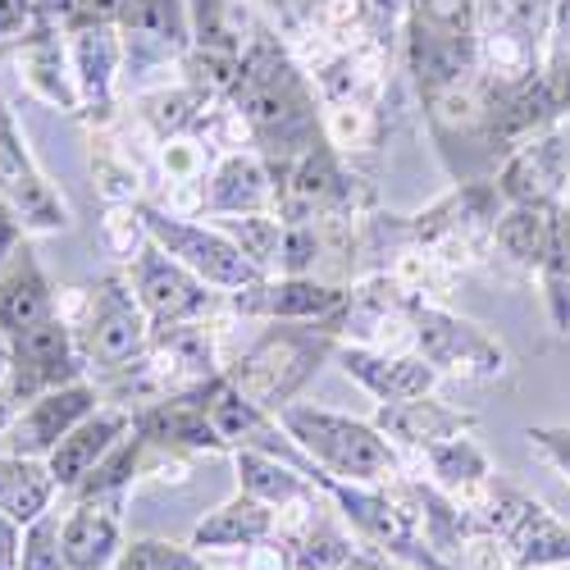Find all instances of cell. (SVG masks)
<instances>
[{"instance_id":"cell-1","label":"cell","mask_w":570,"mask_h":570,"mask_svg":"<svg viewBox=\"0 0 570 570\" xmlns=\"http://www.w3.org/2000/svg\"><path fill=\"white\" fill-rule=\"evenodd\" d=\"M228 106L243 119L252 147L265 156V165H293L328 141L315 87L306 82L293 51L269 28H256L247 51L237 56Z\"/></svg>"},{"instance_id":"cell-2","label":"cell","mask_w":570,"mask_h":570,"mask_svg":"<svg viewBox=\"0 0 570 570\" xmlns=\"http://www.w3.org/2000/svg\"><path fill=\"white\" fill-rule=\"evenodd\" d=\"M343 324H347V311L328 320H269L265 334L252 338L224 365V379L243 397L278 415L283 406L297 402V393L315 379V370L338 352Z\"/></svg>"},{"instance_id":"cell-3","label":"cell","mask_w":570,"mask_h":570,"mask_svg":"<svg viewBox=\"0 0 570 570\" xmlns=\"http://www.w3.org/2000/svg\"><path fill=\"white\" fill-rule=\"evenodd\" d=\"M278 424L293 434V443L328 474L347 484H393L402 474L397 448L379 434L374 420H352L343 411H328L315 402H293L278 411Z\"/></svg>"},{"instance_id":"cell-4","label":"cell","mask_w":570,"mask_h":570,"mask_svg":"<svg viewBox=\"0 0 570 570\" xmlns=\"http://www.w3.org/2000/svg\"><path fill=\"white\" fill-rule=\"evenodd\" d=\"M461 507H465L470 530H484L498 539L511 570L570 566V525L557 511H548L539 498L515 489L511 480H498L493 474V480L480 493H470Z\"/></svg>"},{"instance_id":"cell-5","label":"cell","mask_w":570,"mask_h":570,"mask_svg":"<svg viewBox=\"0 0 570 570\" xmlns=\"http://www.w3.org/2000/svg\"><path fill=\"white\" fill-rule=\"evenodd\" d=\"M73 338H78V356L87 361V370L97 379L128 370L151 347V320L141 311L132 283L124 274H101L87 288L82 324L73 328Z\"/></svg>"},{"instance_id":"cell-6","label":"cell","mask_w":570,"mask_h":570,"mask_svg":"<svg viewBox=\"0 0 570 570\" xmlns=\"http://www.w3.org/2000/svg\"><path fill=\"white\" fill-rule=\"evenodd\" d=\"M132 210L141 219V233H147L165 256H174L178 265L193 269L202 283H210L215 293H237V288H247V283L265 278L243 252L233 247V237L219 224H197V219L169 215V210L147 206V202H137Z\"/></svg>"},{"instance_id":"cell-7","label":"cell","mask_w":570,"mask_h":570,"mask_svg":"<svg viewBox=\"0 0 570 570\" xmlns=\"http://www.w3.org/2000/svg\"><path fill=\"white\" fill-rule=\"evenodd\" d=\"M406 324H411L415 352L439 370V379L443 374H452V379H498L507 370V352L489 328H480L465 315H452L443 306H430L420 293L406 311Z\"/></svg>"},{"instance_id":"cell-8","label":"cell","mask_w":570,"mask_h":570,"mask_svg":"<svg viewBox=\"0 0 570 570\" xmlns=\"http://www.w3.org/2000/svg\"><path fill=\"white\" fill-rule=\"evenodd\" d=\"M128 283L147 311L151 328H178V324H197L215 311V288L202 283L187 265H178L174 256H165L151 237L137 247Z\"/></svg>"},{"instance_id":"cell-9","label":"cell","mask_w":570,"mask_h":570,"mask_svg":"<svg viewBox=\"0 0 570 570\" xmlns=\"http://www.w3.org/2000/svg\"><path fill=\"white\" fill-rule=\"evenodd\" d=\"M78 379H87V361L78 356L73 324L60 311L46 315L32 328H23V334H14V361H10V379H6L14 402L28 406L32 397L78 384Z\"/></svg>"},{"instance_id":"cell-10","label":"cell","mask_w":570,"mask_h":570,"mask_svg":"<svg viewBox=\"0 0 570 570\" xmlns=\"http://www.w3.org/2000/svg\"><path fill=\"white\" fill-rule=\"evenodd\" d=\"M0 202H10L19 210V219H23V228H32V233L69 228L65 197L37 169L28 141H23V132H19V124L10 119L6 106H0Z\"/></svg>"},{"instance_id":"cell-11","label":"cell","mask_w":570,"mask_h":570,"mask_svg":"<svg viewBox=\"0 0 570 570\" xmlns=\"http://www.w3.org/2000/svg\"><path fill=\"white\" fill-rule=\"evenodd\" d=\"M352 293L343 283L328 278H311V274H265L247 288L228 293V311H237L243 320H328L347 311Z\"/></svg>"},{"instance_id":"cell-12","label":"cell","mask_w":570,"mask_h":570,"mask_svg":"<svg viewBox=\"0 0 570 570\" xmlns=\"http://www.w3.org/2000/svg\"><path fill=\"white\" fill-rule=\"evenodd\" d=\"M128 69H156L193 51V10L187 0H124L115 19Z\"/></svg>"},{"instance_id":"cell-13","label":"cell","mask_w":570,"mask_h":570,"mask_svg":"<svg viewBox=\"0 0 570 570\" xmlns=\"http://www.w3.org/2000/svg\"><path fill=\"white\" fill-rule=\"evenodd\" d=\"M91 411H101V389L91 384V379H78V384H65V389L41 393V397H32L28 406H19L14 424L6 430V452L46 461V456L60 448V439H65L69 430H78V424H82Z\"/></svg>"},{"instance_id":"cell-14","label":"cell","mask_w":570,"mask_h":570,"mask_svg":"<svg viewBox=\"0 0 570 570\" xmlns=\"http://www.w3.org/2000/svg\"><path fill=\"white\" fill-rule=\"evenodd\" d=\"M566 183H570V151L557 128L520 141L493 174V187L507 206H561Z\"/></svg>"},{"instance_id":"cell-15","label":"cell","mask_w":570,"mask_h":570,"mask_svg":"<svg viewBox=\"0 0 570 570\" xmlns=\"http://www.w3.org/2000/svg\"><path fill=\"white\" fill-rule=\"evenodd\" d=\"M219 379V374H215ZM215 379L197 389H183V393H169L160 402H151L147 411L132 415V430L147 439L151 448H165V452H228L224 439L215 434L210 424V393H215Z\"/></svg>"},{"instance_id":"cell-16","label":"cell","mask_w":570,"mask_h":570,"mask_svg":"<svg viewBox=\"0 0 570 570\" xmlns=\"http://www.w3.org/2000/svg\"><path fill=\"white\" fill-rule=\"evenodd\" d=\"M374 424L393 448H406V452H430L448 439H461L474 430V415L461 411V406H448L439 402L434 393L424 397H406V402H379L374 411Z\"/></svg>"},{"instance_id":"cell-17","label":"cell","mask_w":570,"mask_h":570,"mask_svg":"<svg viewBox=\"0 0 570 570\" xmlns=\"http://www.w3.org/2000/svg\"><path fill=\"white\" fill-rule=\"evenodd\" d=\"M338 365L356 379V384L374 397V402H406V397H424L434 393L439 384V370L424 361L420 352L415 356H389L379 347H352V343H338Z\"/></svg>"},{"instance_id":"cell-18","label":"cell","mask_w":570,"mask_h":570,"mask_svg":"<svg viewBox=\"0 0 570 570\" xmlns=\"http://www.w3.org/2000/svg\"><path fill=\"white\" fill-rule=\"evenodd\" d=\"M202 210L210 219L224 215H269L274 210V174L261 151H228L206 187H202Z\"/></svg>"},{"instance_id":"cell-19","label":"cell","mask_w":570,"mask_h":570,"mask_svg":"<svg viewBox=\"0 0 570 570\" xmlns=\"http://www.w3.org/2000/svg\"><path fill=\"white\" fill-rule=\"evenodd\" d=\"M132 430V415L124 411V406H101V411H91L78 430H69L65 439H60V448L46 456V465H51V474H56V484L65 489V493H73L91 470H97L110 452H115V443L124 439Z\"/></svg>"},{"instance_id":"cell-20","label":"cell","mask_w":570,"mask_h":570,"mask_svg":"<svg viewBox=\"0 0 570 570\" xmlns=\"http://www.w3.org/2000/svg\"><path fill=\"white\" fill-rule=\"evenodd\" d=\"M119 502L124 498H82L60 520V543L69 570H110L124 552L119 534Z\"/></svg>"},{"instance_id":"cell-21","label":"cell","mask_w":570,"mask_h":570,"mask_svg":"<svg viewBox=\"0 0 570 570\" xmlns=\"http://www.w3.org/2000/svg\"><path fill=\"white\" fill-rule=\"evenodd\" d=\"M69 65L78 82V101L87 110H110L115 73L124 65V41L115 23H82L69 32Z\"/></svg>"},{"instance_id":"cell-22","label":"cell","mask_w":570,"mask_h":570,"mask_svg":"<svg viewBox=\"0 0 570 570\" xmlns=\"http://www.w3.org/2000/svg\"><path fill=\"white\" fill-rule=\"evenodd\" d=\"M46 315H56V288L46 278L37 252L23 243L10 265L0 269V334H23V328L41 324Z\"/></svg>"},{"instance_id":"cell-23","label":"cell","mask_w":570,"mask_h":570,"mask_svg":"<svg viewBox=\"0 0 570 570\" xmlns=\"http://www.w3.org/2000/svg\"><path fill=\"white\" fill-rule=\"evenodd\" d=\"M233 465H237V484L243 493H252L256 502L274 507V511H288V507H302L315 498V480L306 470H297L293 461L283 456H269V452H256V448H237L233 452Z\"/></svg>"},{"instance_id":"cell-24","label":"cell","mask_w":570,"mask_h":570,"mask_svg":"<svg viewBox=\"0 0 570 570\" xmlns=\"http://www.w3.org/2000/svg\"><path fill=\"white\" fill-rule=\"evenodd\" d=\"M278 534V511L256 502L252 493H237L197 520L193 548H265Z\"/></svg>"},{"instance_id":"cell-25","label":"cell","mask_w":570,"mask_h":570,"mask_svg":"<svg viewBox=\"0 0 570 570\" xmlns=\"http://www.w3.org/2000/svg\"><path fill=\"white\" fill-rule=\"evenodd\" d=\"M23 78L41 101H51L60 110H82L78 101V82H73V65H69V46L60 41V28L37 23L23 37Z\"/></svg>"},{"instance_id":"cell-26","label":"cell","mask_w":570,"mask_h":570,"mask_svg":"<svg viewBox=\"0 0 570 570\" xmlns=\"http://www.w3.org/2000/svg\"><path fill=\"white\" fill-rule=\"evenodd\" d=\"M552 224H557V206H502L493 219V247L515 269L543 274L552 256Z\"/></svg>"},{"instance_id":"cell-27","label":"cell","mask_w":570,"mask_h":570,"mask_svg":"<svg viewBox=\"0 0 570 570\" xmlns=\"http://www.w3.org/2000/svg\"><path fill=\"white\" fill-rule=\"evenodd\" d=\"M60 493L56 474L46 461L37 456H14V452H0V511L19 525H32L37 515L51 511V498Z\"/></svg>"},{"instance_id":"cell-28","label":"cell","mask_w":570,"mask_h":570,"mask_svg":"<svg viewBox=\"0 0 570 570\" xmlns=\"http://www.w3.org/2000/svg\"><path fill=\"white\" fill-rule=\"evenodd\" d=\"M424 470H430L424 480H430L434 489H443L448 498H456V502H465L470 493H480L493 480V465H489L484 448L474 443L470 434L430 448V452H424Z\"/></svg>"},{"instance_id":"cell-29","label":"cell","mask_w":570,"mask_h":570,"mask_svg":"<svg viewBox=\"0 0 570 570\" xmlns=\"http://www.w3.org/2000/svg\"><path fill=\"white\" fill-rule=\"evenodd\" d=\"M352 539L338 530V520L320 511L311 502L306 520L297 534H283V561H288V570H343V561L352 557Z\"/></svg>"},{"instance_id":"cell-30","label":"cell","mask_w":570,"mask_h":570,"mask_svg":"<svg viewBox=\"0 0 570 570\" xmlns=\"http://www.w3.org/2000/svg\"><path fill=\"white\" fill-rule=\"evenodd\" d=\"M193 10V46H206V51H219V56H243L247 51V32L252 19H247V6L243 0H187Z\"/></svg>"},{"instance_id":"cell-31","label":"cell","mask_w":570,"mask_h":570,"mask_svg":"<svg viewBox=\"0 0 570 570\" xmlns=\"http://www.w3.org/2000/svg\"><path fill=\"white\" fill-rule=\"evenodd\" d=\"M219 228L233 237V247L243 252L261 274H274V269H278L283 219H274V215H224Z\"/></svg>"},{"instance_id":"cell-32","label":"cell","mask_w":570,"mask_h":570,"mask_svg":"<svg viewBox=\"0 0 570 570\" xmlns=\"http://www.w3.org/2000/svg\"><path fill=\"white\" fill-rule=\"evenodd\" d=\"M548 288V306H552V324L570 328V206H557V224H552V256L548 269L539 274Z\"/></svg>"},{"instance_id":"cell-33","label":"cell","mask_w":570,"mask_h":570,"mask_svg":"<svg viewBox=\"0 0 570 570\" xmlns=\"http://www.w3.org/2000/svg\"><path fill=\"white\" fill-rule=\"evenodd\" d=\"M110 570H206V561L193 548H178L169 539H137L119 552Z\"/></svg>"},{"instance_id":"cell-34","label":"cell","mask_w":570,"mask_h":570,"mask_svg":"<svg viewBox=\"0 0 570 570\" xmlns=\"http://www.w3.org/2000/svg\"><path fill=\"white\" fill-rule=\"evenodd\" d=\"M19 570H69L65 543H60V515L56 511H46V515L32 520V525H23Z\"/></svg>"},{"instance_id":"cell-35","label":"cell","mask_w":570,"mask_h":570,"mask_svg":"<svg viewBox=\"0 0 570 570\" xmlns=\"http://www.w3.org/2000/svg\"><path fill=\"white\" fill-rule=\"evenodd\" d=\"M406 19L434 28V32H474L480 0H411Z\"/></svg>"},{"instance_id":"cell-36","label":"cell","mask_w":570,"mask_h":570,"mask_svg":"<svg viewBox=\"0 0 570 570\" xmlns=\"http://www.w3.org/2000/svg\"><path fill=\"white\" fill-rule=\"evenodd\" d=\"M525 439L548 465H557L561 480H570V424H534Z\"/></svg>"},{"instance_id":"cell-37","label":"cell","mask_w":570,"mask_h":570,"mask_svg":"<svg viewBox=\"0 0 570 570\" xmlns=\"http://www.w3.org/2000/svg\"><path fill=\"white\" fill-rule=\"evenodd\" d=\"M37 28V6L32 0H0V41H10V37H28Z\"/></svg>"},{"instance_id":"cell-38","label":"cell","mask_w":570,"mask_h":570,"mask_svg":"<svg viewBox=\"0 0 570 570\" xmlns=\"http://www.w3.org/2000/svg\"><path fill=\"white\" fill-rule=\"evenodd\" d=\"M23 219H19V210L10 206V202H0V269L10 265V256L23 247Z\"/></svg>"},{"instance_id":"cell-39","label":"cell","mask_w":570,"mask_h":570,"mask_svg":"<svg viewBox=\"0 0 570 570\" xmlns=\"http://www.w3.org/2000/svg\"><path fill=\"white\" fill-rule=\"evenodd\" d=\"M19 552H23V525L0 511V570H19Z\"/></svg>"},{"instance_id":"cell-40","label":"cell","mask_w":570,"mask_h":570,"mask_svg":"<svg viewBox=\"0 0 570 570\" xmlns=\"http://www.w3.org/2000/svg\"><path fill=\"white\" fill-rule=\"evenodd\" d=\"M343 570H415V566H406V561H397V557H389V552H374V548H356V552L343 561Z\"/></svg>"},{"instance_id":"cell-41","label":"cell","mask_w":570,"mask_h":570,"mask_svg":"<svg viewBox=\"0 0 570 570\" xmlns=\"http://www.w3.org/2000/svg\"><path fill=\"white\" fill-rule=\"evenodd\" d=\"M82 6V23H115L124 0H78Z\"/></svg>"},{"instance_id":"cell-42","label":"cell","mask_w":570,"mask_h":570,"mask_svg":"<svg viewBox=\"0 0 570 570\" xmlns=\"http://www.w3.org/2000/svg\"><path fill=\"white\" fill-rule=\"evenodd\" d=\"M19 406H23V402H14V393H10L6 384H0V439H6V430H10V424H14Z\"/></svg>"},{"instance_id":"cell-43","label":"cell","mask_w":570,"mask_h":570,"mask_svg":"<svg viewBox=\"0 0 570 570\" xmlns=\"http://www.w3.org/2000/svg\"><path fill=\"white\" fill-rule=\"evenodd\" d=\"M10 361H14V338H10V334H0V384L10 379Z\"/></svg>"}]
</instances>
